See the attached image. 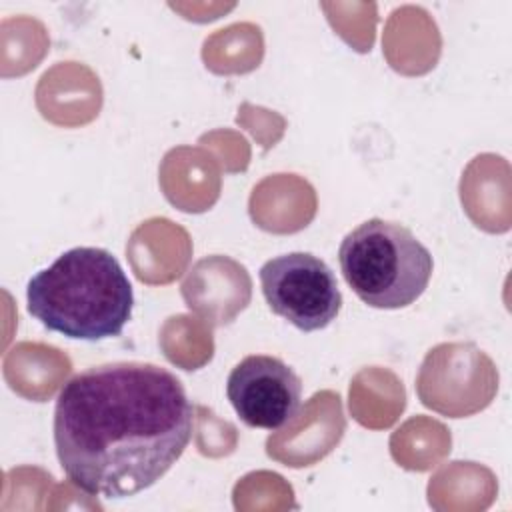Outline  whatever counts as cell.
Masks as SVG:
<instances>
[{"instance_id":"5","label":"cell","mask_w":512,"mask_h":512,"mask_svg":"<svg viewBox=\"0 0 512 512\" xmlns=\"http://www.w3.org/2000/svg\"><path fill=\"white\" fill-rule=\"evenodd\" d=\"M498 380L492 360L474 344H440L432 348L418 372L416 392L424 406L448 414L464 416L484 408L494 396Z\"/></svg>"},{"instance_id":"4","label":"cell","mask_w":512,"mask_h":512,"mask_svg":"<svg viewBox=\"0 0 512 512\" xmlns=\"http://www.w3.org/2000/svg\"><path fill=\"white\" fill-rule=\"evenodd\" d=\"M268 308L302 332L326 328L342 308V292L324 260L308 252L270 258L260 268Z\"/></svg>"},{"instance_id":"1","label":"cell","mask_w":512,"mask_h":512,"mask_svg":"<svg viewBox=\"0 0 512 512\" xmlns=\"http://www.w3.org/2000/svg\"><path fill=\"white\" fill-rule=\"evenodd\" d=\"M54 448L72 484L124 498L156 484L192 438L184 384L148 362H110L72 376L54 406Z\"/></svg>"},{"instance_id":"6","label":"cell","mask_w":512,"mask_h":512,"mask_svg":"<svg viewBox=\"0 0 512 512\" xmlns=\"http://www.w3.org/2000/svg\"><path fill=\"white\" fill-rule=\"evenodd\" d=\"M226 396L244 424L278 430L300 408L302 380L280 358L250 354L230 370Z\"/></svg>"},{"instance_id":"2","label":"cell","mask_w":512,"mask_h":512,"mask_svg":"<svg viewBox=\"0 0 512 512\" xmlns=\"http://www.w3.org/2000/svg\"><path fill=\"white\" fill-rule=\"evenodd\" d=\"M26 306L48 330L96 342L122 334L132 316L134 292L108 250L76 246L28 280Z\"/></svg>"},{"instance_id":"3","label":"cell","mask_w":512,"mask_h":512,"mask_svg":"<svg viewBox=\"0 0 512 512\" xmlns=\"http://www.w3.org/2000/svg\"><path fill=\"white\" fill-rule=\"evenodd\" d=\"M338 262L352 292L382 310L414 304L434 268L430 250L406 226L382 218H370L348 232Z\"/></svg>"}]
</instances>
